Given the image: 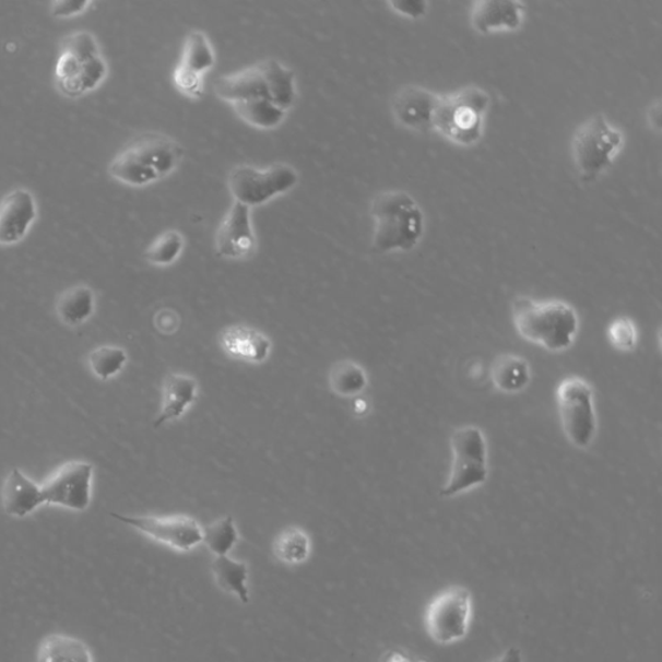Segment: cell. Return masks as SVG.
Listing matches in <instances>:
<instances>
[{
	"label": "cell",
	"mask_w": 662,
	"mask_h": 662,
	"mask_svg": "<svg viewBox=\"0 0 662 662\" xmlns=\"http://www.w3.org/2000/svg\"><path fill=\"white\" fill-rule=\"evenodd\" d=\"M216 95L235 105L248 102H270L286 111L297 98L295 74L277 60H265L215 82Z\"/></svg>",
	"instance_id": "7a4b0ae2"
},
{
	"label": "cell",
	"mask_w": 662,
	"mask_h": 662,
	"mask_svg": "<svg viewBox=\"0 0 662 662\" xmlns=\"http://www.w3.org/2000/svg\"><path fill=\"white\" fill-rule=\"evenodd\" d=\"M214 63V49L206 35L199 31L190 32L173 75L175 87L189 97H200L203 93V75Z\"/></svg>",
	"instance_id": "5bb4252c"
},
{
	"label": "cell",
	"mask_w": 662,
	"mask_h": 662,
	"mask_svg": "<svg viewBox=\"0 0 662 662\" xmlns=\"http://www.w3.org/2000/svg\"><path fill=\"white\" fill-rule=\"evenodd\" d=\"M489 96L477 87H468L449 96H441L436 110L434 130L460 145L477 142L483 131L484 113Z\"/></svg>",
	"instance_id": "52a82bcc"
},
{
	"label": "cell",
	"mask_w": 662,
	"mask_h": 662,
	"mask_svg": "<svg viewBox=\"0 0 662 662\" xmlns=\"http://www.w3.org/2000/svg\"><path fill=\"white\" fill-rule=\"evenodd\" d=\"M556 403L567 440L576 448H589L598 432L593 387L580 377L563 379L556 390Z\"/></svg>",
	"instance_id": "9c48e42d"
},
{
	"label": "cell",
	"mask_w": 662,
	"mask_h": 662,
	"mask_svg": "<svg viewBox=\"0 0 662 662\" xmlns=\"http://www.w3.org/2000/svg\"><path fill=\"white\" fill-rule=\"evenodd\" d=\"M94 466L84 461H69L40 485L45 505L73 511H86L93 499Z\"/></svg>",
	"instance_id": "4fadbf2b"
},
{
	"label": "cell",
	"mask_w": 662,
	"mask_h": 662,
	"mask_svg": "<svg viewBox=\"0 0 662 662\" xmlns=\"http://www.w3.org/2000/svg\"><path fill=\"white\" fill-rule=\"evenodd\" d=\"M608 338L612 346L619 351H631L636 348L638 342L637 329L626 317L611 323Z\"/></svg>",
	"instance_id": "1f68e13d"
},
{
	"label": "cell",
	"mask_w": 662,
	"mask_h": 662,
	"mask_svg": "<svg viewBox=\"0 0 662 662\" xmlns=\"http://www.w3.org/2000/svg\"><path fill=\"white\" fill-rule=\"evenodd\" d=\"M199 397V383L193 377L173 373L164 383V399L161 413L154 421V428H159L168 422L178 421L187 413Z\"/></svg>",
	"instance_id": "ffe728a7"
},
{
	"label": "cell",
	"mask_w": 662,
	"mask_h": 662,
	"mask_svg": "<svg viewBox=\"0 0 662 662\" xmlns=\"http://www.w3.org/2000/svg\"><path fill=\"white\" fill-rule=\"evenodd\" d=\"M87 0H60L51 7L52 15L58 17H70L87 9Z\"/></svg>",
	"instance_id": "d6a6232c"
},
{
	"label": "cell",
	"mask_w": 662,
	"mask_h": 662,
	"mask_svg": "<svg viewBox=\"0 0 662 662\" xmlns=\"http://www.w3.org/2000/svg\"><path fill=\"white\" fill-rule=\"evenodd\" d=\"M440 97L424 87L407 86L393 98V116L407 129L422 132L434 130Z\"/></svg>",
	"instance_id": "2e32d148"
},
{
	"label": "cell",
	"mask_w": 662,
	"mask_h": 662,
	"mask_svg": "<svg viewBox=\"0 0 662 662\" xmlns=\"http://www.w3.org/2000/svg\"><path fill=\"white\" fill-rule=\"evenodd\" d=\"M95 312V293L86 285H79L63 292L56 303V314L68 327H79Z\"/></svg>",
	"instance_id": "603a6c76"
},
{
	"label": "cell",
	"mask_w": 662,
	"mask_h": 662,
	"mask_svg": "<svg viewBox=\"0 0 662 662\" xmlns=\"http://www.w3.org/2000/svg\"><path fill=\"white\" fill-rule=\"evenodd\" d=\"M185 249V238L178 230H167L154 241L145 252L147 262L166 267L176 262Z\"/></svg>",
	"instance_id": "4dcf8cb0"
},
{
	"label": "cell",
	"mask_w": 662,
	"mask_h": 662,
	"mask_svg": "<svg viewBox=\"0 0 662 662\" xmlns=\"http://www.w3.org/2000/svg\"><path fill=\"white\" fill-rule=\"evenodd\" d=\"M251 209L235 202L225 215L215 238L217 256L225 259H245L256 250Z\"/></svg>",
	"instance_id": "9a60e30c"
},
{
	"label": "cell",
	"mask_w": 662,
	"mask_h": 662,
	"mask_svg": "<svg viewBox=\"0 0 662 662\" xmlns=\"http://www.w3.org/2000/svg\"><path fill=\"white\" fill-rule=\"evenodd\" d=\"M129 356L122 347L101 346L90 352L88 366L93 375L102 380L115 378L125 369Z\"/></svg>",
	"instance_id": "f546056e"
},
{
	"label": "cell",
	"mask_w": 662,
	"mask_h": 662,
	"mask_svg": "<svg viewBox=\"0 0 662 662\" xmlns=\"http://www.w3.org/2000/svg\"><path fill=\"white\" fill-rule=\"evenodd\" d=\"M512 321L523 340L551 352L570 348L580 330L576 309L561 300L518 298L512 303Z\"/></svg>",
	"instance_id": "6da1fadb"
},
{
	"label": "cell",
	"mask_w": 662,
	"mask_h": 662,
	"mask_svg": "<svg viewBox=\"0 0 662 662\" xmlns=\"http://www.w3.org/2000/svg\"><path fill=\"white\" fill-rule=\"evenodd\" d=\"M471 619L473 596L468 589L453 587L441 591L429 602L425 626L434 642L453 645L468 636Z\"/></svg>",
	"instance_id": "8fae6325"
},
{
	"label": "cell",
	"mask_w": 662,
	"mask_h": 662,
	"mask_svg": "<svg viewBox=\"0 0 662 662\" xmlns=\"http://www.w3.org/2000/svg\"><path fill=\"white\" fill-rule=\"evenodd\" d=\"M239 541L238 530L235 519L230 516L224 517L203 528V545L209 548L211 554L216 556H227Z\"/></svg>",
	"instance_id": "f1b7e54d"
},
{
	"label": "cell",
	"mask_w": 662,
	"mask_h": 662,
	"mask_svg": "<svg viewBox=\"0 0 662 662\" xmlns=\"http://www.w3.org/2000/svg\"><path fill=\"white\" fill-rule=\"evenodd\" d=\"M222 350L235 360L262 364L272 354V342L262 331L249 326L225 328L220 336Z\"/></svg>",
	"instance_id": "ac0fdd59"
},
{
	"label": "cell",
	"mask_w": 662,
	"mask_h": 662,
	"mask_svg": "<svg viewBox=\"0 0 662 662\" xmlns=\"http://www.w3.org/2000/svg\"><path fill=\"white\" fill-rule=\"evenodd\" d=\"M391 5L398 12L411 17L424 15L427 7L425 2H418V0H415V2L414 0H400V2H392Z\"/></svg>",
	"instance_id": "836d02e7"
},
{
	"label": "cell",
	"mask_w": 662,
	"mask_h": 662,
	"mask_svg": "<svg viewBox=\"0 0 662 662\" xmlns=\"http://www.w3.org/2000/svg\"><path fill=\"white\" fill-rule=\"evenodd\" d=\"M38 662H94L93 653L81 639L51 634L42 640L38 648Z\"/></svg>",
	"instance_id": "cb8c5ba5"
},
{
	"label": "cell",
	"mask_w": 662,
	"mask_h": 662,
	"mask_svg": "<svg viewBox=\"0 0 662 662\" xmlns=\"http://www.w3.org/2000/svg\"><path fill=\"white\" fill-rule=\"evenodd\" d=\"M232 107L246 123L262 130H271L283 123L287 113L270 102L238 103Z\"/></svg>",
	"instance_id": "83f0119b"
},
{
	"label": "cell",
	"mask_w": 662,
	"mask_h": 662,
	"mask_svg": "<svg viewBox=\"0 0 662 662\" xmlns=\"http://www.w3.org/2000/svg\"><path fill=\"white\" fill-rule=\"evenodd\" d=\"M211 568L217 587L244 604L250 602L249 568L246 563L230 558L229 555L216 556Z\"/></svg>",
	"instance_id": "7402d4cb"
},
{
	"label": "cell",
	"mask_w": 662,
	"mask_h": 662,
	"mask_svg": "<svg viewBox=\"0 0 662 662\" xmlns=\"http://www.w3.org/2000/svg\"><path fill=\"white\" fill-rule=\"evenodd\" d=\"M524 5L513 0H485L475 4L471 21L477 32L517 29L523 21Z\"/></svg>",
	"instance_id": "44dd1931"
},
{
	"label": "cell",
	"mask_w": 662,
	"mask_h": 662,
	"mask_svg": "<svg viewBox=\"0 0 662 662\" xmlns=\"http://www.w3.org/2000/svg\"><path fill=\"white\" fill-rule=\"evenodd\" d=\"M492 382L504 393H519L531 382L530 364L517 355L498 357L492 366Z\"/></svg>",
	"instance_id": "d4e9b609"
},
{
	"label": "cell",
	"mask_w": 662,
	"mask_h": 662,
	"mask_svg": "<svg viewBox=\"0 0 662 662\" xmlns=\"http://www.w3.org/2000/svg\"><path fill=\"white\" fill-rule=\"evenodd\" d=\"M298 180V173L288 165H274L264 170L245 165L230 172L228 186L235 202L251 209L287 193Z\"/></svg>",
	"instance_id": "30bf717a"
},
{
	"label": "cell",
	"mask_w": 662,
	"mask_h": 662,
	"mask_svg": "<svg viewBox=\"0 0 662 662\" xmlns=\"http://www.w3.org/2000/svg\"><path fill=\"white\" fill-rule=\"evenodd\" d=\"M490 662H523V657H521L519 648L511 647L509 650L505 651L501 657Z\"/></svg>",
	"instance_id": "e575fe53"
},
{
	"label": "cell",
	"mask_w": 662,
	"mask_h": 662,
	"mask_svg": "<svg viewBox=\"0 0 662 662\" xmlns=\"http://www.w3.org/2000/svg\"><path fill=\"white\" fill-rule=\"evenodd\" d=\"M452 466L446 485L440 489L444 498H453L481 487L488 478V444L481 428L462 426L450 438Z\"/></svg>",
	"instance_id": "8992f818"
},
{
	"label": "cell",
	"mask_w": 662,
	"mask_h": 662,
	"mask_svg": "<svg viewBox=\"0 0 662 662\" xmlns=\"http://www.w3.org/2000/svg\"><path fill=\"white\" fill-rule=\"evenodd\" d=\"M382 662H417L403 651L391 650L385 653Z\"/></svg>",
	"instance_id": "d590c367"
},
{
	"label": "cell",
	"mask_w": 662,
	"mask_h": 662,
	"mask_svg": "<svg viewBox=\"0 0 662 662\" xmlns=\"http://www.w3.org/2000/svg\"><path fill=\"white\" fill-rule=\"evenodd\" d=\"M624 143L622 131L602 115L588 119L576 131L572 154L583 181H594L612 165Z\"/></svg>",
	"instance_id": "ba28073f"
},
{
	"label": "cell",
	"mask_w": 662,
	"mask_h": 662,
	"mask_svg": "<svg viewBox=\"0 0 662 662\" xmlns=\"http://www.w3.org/2000/svg\"><path fill=\"white\" fill-rule=\"evenodd\" d=\"M331 391L341 398H357L369 385L368 375L362 365L351 360L338 362L329 375Z\"/></svg>",
	"instance_id": "484cf974"
},
{
	"label": "cell",
	"mask_w": 662,
	"mask_h": 662,
	"mask_svg": "<svg viewBox=\"0 0 662 662\" xmlns=\"http://www.w3.org/2000/svg\"><path fill=\"white\" fill-rule=\"evenodd\" d=\"M37 203L29 190L17 188L0 201V245L23 239L37 217Z\"/></svg>",
	"instance_id": "e0dca14e"
},
{
	"label": "cell",
	"mask_w": 662,
	"mask_h": 662,
	"mask_svg": "<svg viewBox=\"0 0 662 662\" xmlns=\"http://www.w3.org/2000/svg\"><path fill=\"white\" fill-rule=\"evenodd\" d=\"M370 213L375 221L373 250L376 252L411 251L424 235V211L411 194L401 190L378 194Z\"/></svg>",
	"instance_id": "3957f363"
},
{
	"label": "cell",
	"mask_w": 662,
	"mask_h": 662,
	"mask_svg": "<svg viewBox=\"0 0 662 662\" xmlns=\"http://www.w3.org/2000/svg\"><path fill=\"white\" fill-rule=\"evenodd\" d=\"M107 73V62L93 34L75 32L63 39L55 67V81L62 94L72 97L87 94Z\"/></svg>",
	"instance_id": "5b68a950"
},
{
	"label": "cell",
	"mask_w": 662,
	"mask_h": 662,
	"mask_svg": "<svg viewBox=\"0 0 662 662\" xmlns=\"http://www.w3.org/2000/svg\"><path fill=\"white\" fill-rule=\"evenodd\" d=\"M110 517L176 552L189 553L203 544V527L192 517H133L117 512Z\"/></svg>",
	"instance_id": "7c38bea8"
},
{
	"label": "cell",
	"mask_w": 662,
	"mask_h": 662,
	"mask_svg": "<svg viewBox=\"0 0 662 662\" xmlns=\"http://www.w3.org/2000/svg\"><path fill=\"white\" fill-rule=\"evenodd\" d=\"M2 505L7 516L25 518L45 505L39 484L20 469H12L2 488Z\"/></svg>",
	"instance_id": "d6986e66"
},
{
	"label": "cell",
	"mask_w": 662,
	"mask_h": 662,
	"mask_svg": "<svg viewBox=\"0 0 662 662\" xmlns=\"http://www.w3.org/2000/svg\"><path fill=\"white\" fill-rule=\"evenodd\" d=\"M311 539L299 527H288L274 540L273 552L280 561L288 566H298L311 555Z\"/></svg>",
	"instance_id": "4316f807"
},
{
	"label": "cell",
	"mask_w": 662,
	"mask_h": 662,
	"mask_svg": "<svg viewBox=\"0 0 662 662\" xmlns=\"http://www.w3.org/2000/svg\"><path fill=\"white\" fill-rule=\"evenodd\" d=\"M181 158L182 147L173 139L144 137L113 158L109 173L126 186L145 187L173 174Z\"/></svg>",
	"instance_id": "277c9868"
}]
</instances>
